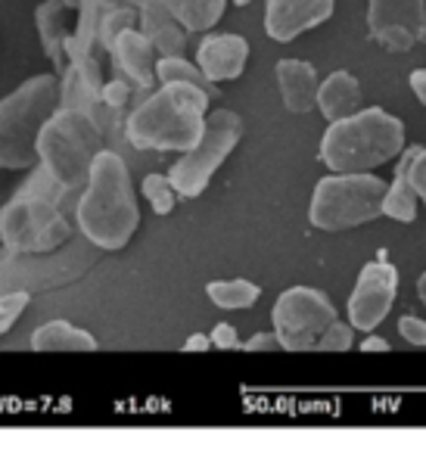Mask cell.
Returning <instances> with one entry per match:
<instances>
[{"label": "cell", "mask_w": 426, "mask_h": 454, "mask_svg": "<svg viewBox=\"0 0 426 454\" xmlns=\"http://www.w3.org/2000/svg\"><path fill=\"white\" fill-rule=\"evenodd\" d=\"M140 224V208L134 200L131 175L119 153L100 150L84 181L78 202V227L94 247L125 249Z\"/></svg>", "instance_id": "obj_1"}, {"label": "cell", "mask_w": 426, "mask_h": 454, "mask_svg": "<svg viewBox=\"0 0 426 454\" xmlns=\"http://www.w3.org/2000/svg\"><path fill=\"white\" fill-rule=\"evenodd\" d=\"M212 97L187 82H162L128 119V140L138 150L184 153L200 140Z\"/></svg>", "instance_id": "obj_2"}, {"label": "cell", "mask_w": 426, "mask_h": 454, "mask_svg": "<svg viewBox=\"0 0 426 454\" xmlns=\"http://www.w3.org/2000/svg\"><path fill=\"white\" fill-rule=\"evenodd\" d=\"M405 146V125L383 109H358L330 121L320 140V162L330 171H374Z\"/></svg>", "instance_id": "obj_3"}, {"label": "cell", "mask_w": 426, "mask_h": 454, "mask_svg": "<svg viewBox=\"0 0 426 454\" xmlns=\"http://www.w3.org/2000/svg\"><path fill=\"white\" fill-rule=\"evenodd\" d=\"M38 159L41 168L63 190L84 187L94 156L103 150V128L84 109H53L51 119L38 131Z\"/></svg>", "instance_id": "obj_4"}, {"label": "cell", "mask_w": 426, "mask_h": 454, "mask_svg": "<svg viewBox=\"0 0 426 454\" xmlns=\"http://www.w3.org/2000/svg\"><path fill=\"white\" fill-rule=\"evenodd\" d=\"M59 103V78L35 75L0 100V168L20 171L38 159V131Z\"/></svg>", "instance_id": "obj_5"}, {"label": "cell", "mask_w": 426, "mask_h": 454, "mask_svg": "<svg viewBox=\"0 0 426 454\" xmlns=\"http://www.w3.org/2000/svg\"><path fill=\"white\" fill-rule=\"evenodd\" d=\"M386 181L370 171H333L320 177L308 206V221L318 231L336 234L380 218Z\"/></svg>", "instance_id": "obj_6"}, {"label": "cell", "mask_w": 426, "mask_h": 454, "mask_svg": "<svg viewBox=\"0 0 426 454\" xmlns=\"http://www.w3.org/2000/svg\"><path fill=\"white\" fill-rule=\"evenodd\" d=\"M69 234L72 227L66 215L59 212L57 200L51 193H41V190L26 187L0 212V237H4V247L10 253H53L69 240Z\"/></svg>", "instance_id": "obj_7"}, {"label": "cell", "mask_w": 426, "mask_h": 454, "mask_svg": "<svg viewBox=\"0 0 426 454\" xmlns=\"http://www.w3.org/2000/svg\"><path fill=\"white\" fill-rule=\"evenodd\" d=\"M240 137H243V119L237 113H231V109L206 113V125H202L200 140L190 150H184V156L169 171L175 193L187 196V200L200 196L212 184L215 171L233 153V146L240 144Z\"/></svg>", "instance_id": "obj_8"}, {"label": "cell", "mask_w": 426, "mask_h": 454, "mask_svg": "<svg viewBox=\"0 0 426 454\" xmlns=\"http://www.w3.org/2000/svg\"><path fill=\"white\" fill-rule=\"evenodd\" d=\"M274 333L287 352H312L318 346L320 333L336 321V305L312 286H293L280 293L274 311Z\"/></svg>", "instance_id": "obj_9"}, {"label": "cell", "mask_w": 426, "mask_h": 454, "mask_svg": "<svg viewBox=\"0 0 426 454\" xmlns=\"http://www.w3.org/2000/svg\"><path fill=\"white\" fill-rule=\"evenodd\" d=\"M367 28L383 51H414L426 38V4L423 0H367Z\"/></svg>", "instance_id": "obj_10"}, {"label": "cell", "mask_w": 426, "mask_h": 454, "mask_svg": "<svg viewBox=\"0 0 426 454\" xmlns=\"http://www.w3.org/2000/svg\"><path fill=\"white\" fill-rule=\"evenodd\" d=\"M376 255L380 259L361 268L349 299V324L355 330H364V333L380 327V321L392 309L395 293H398V271L386 262V249Z\"/></svg>", "instance_id": "obj_11"}, {"label": "cell", "mask_w": 426, "mask_h": 454, "mask_svg": "<svg viewBox=\"0 0 426 454\" xmlns=\"http://www.w3.org/2000/svg\"><path fill=\"white\" fill-rule=\"evenodd\" d=\"M336 0H268L264 7V32L274 41L287 44L302 32H312L314 26L333 16Z\"/></svg>", "instance_id": "obj_12"}, {"label": "cell", "mask_w": 426, "mask_h": 454, "mask_svg": "<svg viewBox=\"0 0 426 454\" xmlns=\"http://www.w3.org/2000/svg\"><path fill=\"white\" fill-rule=\"evenodd\" d=\"M109 57L115 63V72L125 78L128 84L140 90H150L156 84V47L138 28H125L113 44L106 47Z\"/></svg>", "instance_id": "obj_13"}, {"label": "cell", "mask_w": 426, "mask_h": 454, "mask_svg": "<svg viewBox=\"0 0 426 454\" xmlns=\"http://www.w3.org/2000/svg\"><path fill=\"white\" fill-rule=\"evenodd\" d=\"M246 63H249V41L240 38V35H209L200 44V53H196V66L215 84L240 78Z\"/></svg>", "instance_id": "obj_14"}, {"label": "cell", "mask_w": 426, "mask_h": 454, "mask_svg": "<svg viewBox=\"0 0 426 454\" xmlns=\"http://www.w3.org/2000/svg\"><path fill=\"white\" fill-rule=\"evenodd\" d=\"M35 26L44 53L51 57L53 69L63 72L69 66L66 41H69V0H41L35 10Z\"/></svg>", "instance_id": "obj_15"}, {"label": "cell", "mask_w": 426, "mask_h": 454, "mask_svg": "<svg viewBox=\"0 0 426 454\" xmlns=\"http://www.w3.org/2000/svg\"><path fill=\"white\" fill-rule=\"evenodd\" d=\"M318 72L312 63H302V59L277 63V88L289 113H312L318 103Z\"/></svg>", "instance_id": "obj_16"}, {"label": "cell", "mask_w": 426, "mask_h": 454, "mask_svg": "<svg viewBox=\"0 0 426 454\" xmlns=\"http://www.w3.org/2000/svg\"><path fill=\"white\" fill-rule=\"evenodd\" d=\"M138 20H140V32L153 41L156 53H162V57H178V53H184V47H187V28L162 7V0H159V4H144Z\"/></svg>", "instance_id": "obj_17"}, {"label": "cell", "mask_w": 426, "mask_h": 454, "mask_svg": "<svg viewBox=\"0 0 426 454\" xmlns=\"http://www.w3.org/2000/svg\"><path fill=\"white\" fill-rule=\"evenodd\" d=\"M314 106L324 113L327 121L345 119V115L361 109V84L351 72H333L327 82L318 84V103Z\"/></svg>", "instance_id": "obj_18"}, {"label": "cell", "mask_w": 426, "mask_h": 454, "mask_svg": "<svg viewBox=\"0 0 426 454\" xmlns=\"http://www.w3.org/2000/svg\"><path fill=\"white\" fill-rule=\"evenodd\" d=\"M35 352H94L97 340L69 321H47L32 333Z\"/></svg>", "instance_id": "obj_19"}, {"label": "cell", "mask_w": 426, "mask_h": 454, "mask_svg": "<svg viewBox=\"0 0 426 454\" xmlns=\"http://www.w3.org/2000/svg\"><path fill=\"white\" fill-rule=\"evenodd\" d=\"M417 150L420 146H411V150L401 156L392 184H389L386 196H383V215L392 221H401V224H411V221L417 218V193H414L411 177H407V165H411V159Z\"/></svg>", "instance_id": "obj_20"}, {"label": "cell", "mask_w": 426, "mask_h": 454, "mask_svg": "<svg viewBox=\"0 0 426 454\" xmlns=\"http://www.w3.org/2000/svg\"><path fill=\"white\" fill-rule=\"evenodd\" d=\"M162 7L187 32H209L225 16V0H162Z\"/></svg>", "instance_id": "obj_21"}, {"label": "cell", "mask_w": 426, "mask_h": 454, "mask_svg": "<svg viewBox=\"0 0 426 454\" xmlns=\"http://www.w3.org/2000/svg\"><path fill=\"white\" fill-rule=\"evenodd\" d=\"M206 296L212 299L218 309H227V311H237V309H252L262 296L252 280H212L206 286Z\"/></svg>", "instance_id": "obj_22"}, {"label": "cell", "mask_w": 426, "mask_h": 454, "mask_svg": "<svg viewBox=\"0 0 426 454\" xmlns=\"http://www.w3.org/2000/svg\"><path fill=\"white\" fill-rule=\"evenodd\" d=\"M156 82H187V84H196L202 88L209 97H218V84L200 69V66L187 63V59L178 53V57H159L156 59Z\"/></svg>", "instance_id": "obj_23"}, {"label": "cell", "mask_w": 426, "mask_h": 454, "mask_svg": "<svg viewBox=\"0 0 426 454\" xmlns=\"http://www.w3.org/2000/svg\"><path fill=\"white\" fill-rule=\"evenodd\" d=\"M134 26H138V10H131V7L106 10V13L100 16V22H97V44L109 47L125 28H134Z\"/></svg>", "instance_id": "obj_24"}, {"label": "cell", "mask_w": 426, "mask_h": 454, "mask_svg": "<svg viewBox=\"0 0 426 454\" xmlns=\"http://www.w3.org/2000/svg\"><path fill=\"white\" fill-rule=\"evenodd\" d=\"M144 196H146V202H150L156 215H171V212H175L178 193H175V187H171L169 175H146L144 177Z\"/></svg>", "instance_id": "obj_25"}, {"label": "cell", "mask_w": 426, "mask_h": 454, "mask_svg": "<svg viewBox=\"0 0 426 454\" xmlns=\"http://www.w3.org/2000/svg\"><path fill=\"white\" fill-rule=\"evenodd\" d=\"M28 302H32L28 293H4V296H0V336L7 333V330H13V324L22 317Z\"/></svg>", "instance_id": "obj_26"}, {"label": "cell", "mask_w": 426, "mask_h": 454, "mask_svg": "<svg viewBox=\"0 0 426 454\" xmlns=\"http://www.w3.org/2000/svg\"><path fill=\"white\" fill-rule=\"evenodd\" d=\"M351 324H343L336 317V321L330 324V327L320 333V340H318V352H345V348H351Z\"/></svg>", "instance_id": "obj_27"}, {"label": "cell", "mask_w": 426, "mask_h": 454, "mask_svg": "<svg viewBox=\"0 0 426 454\" xmlns=\"http://www.w3.org/2000/svg\"><path fill=\"white\" fill-rule=\"evenodd\" d=\"M103 106L109 109V113H122V109L128 106V97H131V84L125 82V78H113V82H103Z\"/></svg>", "instance_id": "obj_28"}, {"label": "cell", "mask_w": 426, "mask_h": 454, "mask_svg": "<svg viewBox=\"0 0 426 454\" xmlns=\"http://www.w3.org/2000/svg\"><path fill=\"white\" fill-rule=\"evenodd\" d=\"M407 177H411V187H414V193H417V200L426 206V150L423 146L414 153L411 165H407Z\"/></svg>", "instance_id": "obj_29"}, {"label": "cell", "mask_w": 426, "mask_h": 454, "mask_svg": "<svg viewBox=\"0 0 426 454\" xmlns=\"http://www.w3.org/2000/svg\"><path fill=\"white\" fill-rule=\"evenodd\" d=\"M398 333H401V340L411 342V346L426 348V321H420V317H401Z\"/></svg>", "instance_id": "obj_30"}, {"label": "cell", "mask_w": 426, "mask_h": 454, "mask_svg": "<svg viewBox=\"0 0 426 454\" xmlns=\"http://www.w3.org/2000/svg\"><path fill=\"white\" fill-rule=\"evenodd\" d=\"M209 340H212L215 348H243V342H240L237 330H233L231 324H215Z\"/></svg>", "instance_id": "obj_31"}, {"label": "cell", "mask_w": 426, "mask_h": 454, "mask_svg": "<svg viewBox=\"0 0 426 454\" xmlns=\"http://www.w3.org/2000/svg\"><path fill=\"white\" fill-rule=\"evenodd\" d=\"M246 352H280V340H277V333L271 330V333H256L249 342H243Z\"/></svg>", "instance_id": "obj_32"}, {"label": "cell", "mask_w": 426, "mask_h": 454, "mask_svg": "<svg viewBox=\"0 0 426 454\" xmlns=\"http://www.w3.org/2000/svg\"><path fill=\"white\" fill-rule=\"evenodd\" d=\"M113 7H119V0H78V10H82V13H91V16H103Z\"/></svg>", "instance_id": "obj_33"}, {"label": "cell", "mask_w": 426, "mask_h": 454, "mask_svg": "<svg viewBox=\"0 0 426 454\" xmlns=\"http://www.w3.org/2000/svg\"><path fill=\"white\" fill-rule=\"evenodd\" d=\"M407 82H411V90L417 94V100L426 106V69L411 72V78H407Z\"/></svg>", "instance_id": "obj_34"}, {"label": "cell", "mask_w": 426, "mask_h": 454, "mask_svg": "<svg viewBox=\"0 0 426 454\" xmlns=\"http://www.w3.org/2000/svg\"><path fill=\"white\" fill-rule=\"evenodd\" d=\"M184 348H187V352H209V348H212V340L202 333H193L187 342H184Z\"/></svg>", "instance_id": "obj_35"}, {"label": "cell", "mask_w": 426, "mask_h": 454, "mask_svg": "<svg viewBox=\"0 0 426 454\" xmlns=\"http://www.w3.org/2000/svg\"><path fill=\"white\" fill-rule=\"evenodd\" d=\"M361 352H389V342L380 340V336H367L361 342Z\"/></svg>", "instance_id": "obj_36"}, {"label": "cell", "mask_w": 426, "mask_h": 454, "mask_svg": "<svg viewBox=\"0 0 426 454\" xmlns=\"http://www.w3.org/2000/svg\"><path fill=\"white\" fill-rule=\"evenodd\" d=\"M417 296H420V302L426 305V271H423V278L417 280Z\"/></svg>", "instance_id": "obj_37"}, {"label": "cell", "mask_w": 426, "mask_h": 454, "mask_svg": "<svg viewBox=\"0 0 426 454\" xmlns=\"http://www.w3.org/2000/svg\"><path fill=\"white\" fill-rule=\"evenodd\" d=\"M233 4H237V7H246V4H249V0H233Z\"/></svg>", "instance_id": "obj_38"}, {"label": "cell", "mask_w": 426, "mask_h": 454, "mask_svg": "<svg viewBox=\"0 0 426 454\" xmlns=\"http://www.w3.org/2000/svg\"><path fill=\"white\" fill-rule=\"evenodd\" d=\"M0 249H7V247H4V237H0Z\"/></svg>", "instance_id": "obj_39"}, {"label": "cell", "mask_w": 426, "mask_h": 454, "mask_svg": "<svg viewBox=\"0 0 426 454\" xmlns=\"http://www.w3.org/2000/svg\"><path fill=\"white\" fill-rule=\"evenodd\" d=\"M69 4H78V0H69Z\"/></svg>", "instance_id": "obj_40"}]
</instances>
